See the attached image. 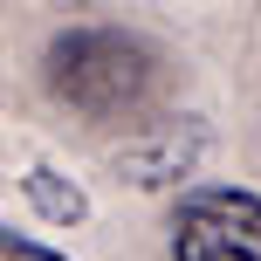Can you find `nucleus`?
Returning <instances> with one entry per match:
<instances>
[{
    "label": "nucleus",
    "mask_w": 261,
    "mask_h": 261,
    "mask_svg": "<svg viewBox=\"0 0 261 261\" xmlns=\"http://www.w3.org/2000/svg\"><path fill=\"white\" fill-rule=\"evenodd\" d=\"M172 261H261V193L193 186L172 206Z\"/></svg>",
    "instance_id": "nucleus-2"
},
{
    "label": "nucleus",
    "mask_w": 261,
    "mask_h": 261,
    "mask_svg": "<svg viewBox=\"0 0 261 261\" xmlns=\"http://www.w3.org/2000/svg\"><path fill=\"white\" fill-rule=\"evenodd\" d=\"M0 261H62V254L35 248V241H21V234H0Z\"/></svg>",
    "instance_id": "nucleus-4"
},
{
    "label": "nucleus",
    "mask_w": 261,
    "mask_h": 261,
    "mask_svg": "<svg viewBox=\"0 0 261 261\" xmlns=\"http://www.w3.org/2000/svg\"><path fill=\"white\" fill-rule=\"evenodd\" d=\"M28 199L41 206V220H55V227H76L83 213H90V199L76 193V186L62 179V172H48V165H35L28 172Z\"/></svg>",
    "instance_id": "nucleus-3"
},
{
    "label": "nucleus",
    "mask_w": 261,
    "mask_h": 261,
    "mask_svg": "<svg viewBox=\"0 0 261 261\" xmlns=\"http://www.w3.org/2000/svg\"><path fill=\"white\" fill-rule=\"evenodd\" d=\"M48 90L83 117L117 124L144 110V96L158 90V55L117 28H76V35H55L48 48Z\"/></svg>",
    "instance_id": "nucleus-1"
}]
</instances>
